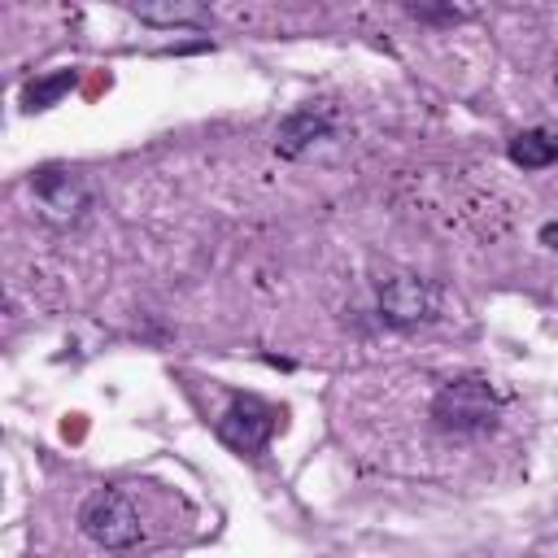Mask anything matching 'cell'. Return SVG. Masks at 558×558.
<instances>
[{
  "label": "cell",
  "mask_w": 558,
  "mask_h": 558,
  "mask_svg": "<svg viewBox=\"0 0 558 558\" xmlns=\"http://www.w3.org/2000/svg\"><path fill=\"white\" fill-rule=\"evenodd\" d=\"M410 17H418V22H462L466 13L462 9H427V4H414Z\"/></svg>",
  "instance_id": "cell-10"
},
{
  "label": "cell",
  "mask_w": 558,
  "mask_h": 558,
  "mask_svg": "<svg viewBox=\"0 0 558 558\" xmlns=\"http://www.w3.org/2000/svg\"><path fill=\"white\" fill-rule=\"evenodd\" d=\"M78 523H83V532H87L96 545H105V549H126V545H135V541L144 536L140 510H135L131 497L118 493V488H100L96 497H87Z\"/></svg>",
  "instance_id": "cell-4"
},
{
  "label": "cell",
  "mask_w": 558,
  "mask_h": 558,
  "mask_svg": "<svg viewBox=\"0 0 558 558\" xmlns=\"http://www.w3.org/2000/svg\"><path fill=\"white\" fill-rule=\"evenodd\" d=\"M541 244H549V248L558 253V222H545V227H541Z\"/></svg>",
  "instance_id": "cell-11"
},
{
  "label": "cell",
  "mask_w": 558,
  "mask_h": 558,
  "mask_svg": "<svg viewBox=\"0 0 558 558\" xmlns=\"http://www.w3.org/2000/svg\"><path fill=\"white\" fill-rule=\"evenodd\" d=\"M275 427H279V410H275L270 401L253 397V392H235L231 405H227V410L218 414V423H214L218 440H222L227 449H235V453H262V449L270 445Z\"/></svg>",
  "instance_id": "cell-3"
},
{
  "label": "cell",
  "mask_w": 558,
  "mask_h": 558,
  "mask_svg": "<svg viewBox=\"0 0 558 558\" xmlns=\"http://www.w3.org/2000/svg\"><path fill=\"white\" fill-rule=\"evenodd\" d=\"M31 192H35V201H39V214H44L52 227L78 222V218L87 214V205H92L87 183H83L74 170H65V166H44V170H35Z\"/></svg>",
  "instance_id": "cell-5"
},
{
  "label": "cell",
  "mask_w": 558,
  "mask_h": 558,
  "mask_svg": "<svg viewBox=\"0 0 558 558\" xmlns=\"http://www.w3.org/2000/svg\"><path fill=\"white\" fill-rule=\"evenodd\" d=\"M375 310L388 327H418L427 318H436L440 310V288L414 270H392L379 279L375 288Z\"/></svg>",
  "instance_id": "cell-2"
},
{
  "label": "cell",
  "mask_w": 558,
  "mask_h": 558,
  "mask_svg": "<svg viewBox=\"0 0 558 558\" xmlns=\"http://www.w3.org/2000/svg\"><path fill=\"white\" fill-rule=\"evenodd\" d=\"M70 87H74V70H57V74H48V78L26 83L22 105H26V109H48V105H57V100H61Z\"/></svg>",
  "instance_id": "cell-9"
},
{
  "label": "cell",
  "mask_w": 558,
  "mask_h": 558,
  "mask_svg": "<svg viewBox=\"0 0 558 558\" xmlns=\"http://www.w3.org/2000/svg\"><path fill=\"white\" fill-rule=\"evenodd\" d=\"M510 161L523 166V170H545L558 161V135L545 131V126H532V131H519L510 144H506Z\"/></svg>",
  "instance_id": "cell-7"
},
{
  "label": "cell",
  "mask_w": 558,
  "mask_h": 558,
  "mask_svg": "<svg viewBox=\"0 0 558 558\" xmlns=\"http://www.w3.org/2000/svg\"><path fill=\"white\" fill-rule=\"evenodd\" d=\"M501 397L484 375H458L432 397V418L449 436H484L497 427Z\"/></svg>",
  "instance_id": "cell-1"
},
{
  "label": "cell",
  "mask_w": 558,
  "mask_h": 558,
  "mask_svg": "<svg viewBox=\"0 0 558 558\" xmlns=\"http://www.w3.org/2000/svg\"><path fill=\"white\" fill-rule=\"evenodd\" d=\"M336 131V109L327 100H314V105H301L292 109L279 131H275V153L279 157H301L305 148H314L318 140H331Z\"/></svg>",
  "instance_id": "cell-6"
},
{
  "label": "cell",
  "mask_w": 558,
  "mask_h": 558,
  "mask_svg": "<svg viewBox=\"0 0 558 558\" xmlns=\"http://www.w3.org/2000/svg\"><path fill=\"white\" fill-rule=\"evenodd\" d=\"M131 13L148 26H209V9L192 0H161V4H131Z\"/></svg>",
  "instance_id": "cell-8"
}]
</instances>
